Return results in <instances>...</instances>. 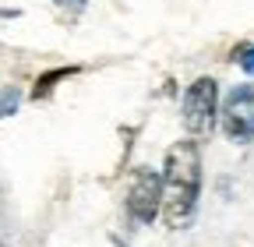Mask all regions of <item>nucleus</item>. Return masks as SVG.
<instances>
[{
	"mask_svg": "<svg viewBox=\"0 0 254 247\" xmlns=\"http://www.w3.org/2000/svg\"><path fill=\"white\" fill-rule=\"evenodd\" d=\"M163 201L159 212L170 230H184L194 219L198 194H201V148L198 141H177L163 163Z\"/></svg>",
	"mask_w": 254,
	"mask_h": 247,
	"instance_id": "obj_1",
	"label": "nucleus"
},
{
	"mask_svg": "<svg viewBox=\"0 0 254 247\" xmlns=\"http://www.w3.org/2000/svg\"><path fill=\"white\" fill-rule=\"evenodd\" d=\"M219 113V85L215 78H194L184 92V127L194 138H208Z\"/></svg>",
	"mask_w": 254,
	"mask_h": 247,
	"instance_id": "obj_2",
	"label": "nucleus"
},
{
	"mask_svg": "<svg viewBox=\"0 0 254 247\" xmlns=\"http://www.w3.org/2000/svg\"><path fill=\"white\" fill-rule=\"evenodd\" d=\"M159 201H163V177H159V170L134 166L131 180H127V198H124V208L131 215V223L148 226L159 215Z\"/></svg>",
	"mask_w": 254,
	"mask_h": 247,
	"instance_id": "obj_3",
	"label": "nucleus"
},
{
	"mask_svg": "<svg viewBox=\"0 0 254 247\" xmlns=\"http://www.w3.org/2000/svg\"><path fill=\"white\" fill-rule=\"evenodd\" d=\"M219 124L230 141H254V85H233L219 110Z\"/></svg>",
	"mask_w": 254,
	"mask_h": 247,
	"instance_id": "obj_4",
	"label": "nucleus"
},
{
	"mask_svg": "<svg viewBox=\"0 0 254 247\" xmlns=\"http://www.w3.org/2000/svg\"><path fill=\"white\" fill-rule=\"evenodd\" d=\"M81 67L78 64H71V67H57V71H46V74H39V81H36V88H32V99H50L53 96V88L60 85V81H67L71 74H78Z\"/></svg>",
	"mask_w": 254,
	"mask_h": 247,
	"instance_id": "obj_5",
	"label": "nucleus"
},
{
	"mask_svg": "<svg viewBox=\"0 0 254 247\" xmlns=\"http://www.w3.org/2000/svg\"><path fill=\"white\" fill-rule=\"evenodd\" d=\"M18 88H4V92H0V120H4V117H11L14 110H18Z\"/></svg>",
	"mask_w": 254,
	"mask_h": 247,
	"instance_id": "obj_6",
	"label": "nucleus"
},
{
	"mask_svg": "<svg viewBox=\"0 0 254 247\" xmlns=\"http://www.w3.org/2000/svg\"><path fill=\"white\" fill-rule=\"evenodd\" d=\"M233 60L247 71V74H254V46H240V50H233Z\"/></svg>",
	"mask_w": 254,
	"mask_h": 247,
	"instance_id": "obj_7",
	"label": "nucleus"
},
{
	"mask_svg": "<svg viewBox=\"0 0 254 247\" xmlns=\"http://www.w3.org/2000/svg\"><path fill=\"white\" fill-rule=\"evenodd\" d=\"M57 7H60V11H67L71 18H78V14L85 11V0H57Z\"/></svg>",
	"mask_w": 254,
	"mask_h": 247,
	"instance_id": "obj_8",
	"label": "nucleus"
},
{
	"mask_svg": "<svg viewBox=\"0 0 254 247\" xmlns=\"http://www.w3.org/2000/svg\"><path fill=\"white\" fill-rule=\"evenodd\" d=\"M117 247H124V244H117Z\"/></svg>",
	"mask_w": 254,
	"mask_h": 247,
	"instance_id": "obj_9",
	"label": "nucleus"
}]
</instances>
